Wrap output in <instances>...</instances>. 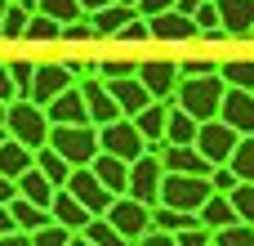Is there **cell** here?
<instances>
[{"mask_svg":"<svg viewBox=\"0 0 254 246\" xmlns=\"http://www.w3.org/2000/svg\"><path fill=\"white\" fill-rule=\"evenodd\" d=\"M112 4H116V0H80L85 13H103V9H112Z\"/></svg>","mask_w":254,"mask_h":246,"instance_id":"obj_52","label":"cell"},{"mask_svg":"<svg viewBox=\"0 0 254 246\" xmlns=\"http://www.w3.org/2000/svg\"><path fill=\"white\" fill-rule=\"evenodd\" d=\"M196 224H201V229H210V233H223V229H232V224H241V220H237V206H232V197L214 193V197L201 206Z\"/></svg>","mask_w":254,"mask_h":246,"instance_id":"obj_22","label":"cell"},{"mask_svg":"<svg viewBox=\"0 0 254 246\" xmlns=\"http://www.w3.org/2000/svg\"><path fill=\"white\" fill-rule=\"evenodd\" d=\"M80 94H85V103H89V121H94L98 130H107V125L125 121V117H121V103L112 99V90H107V81H103V76L80 81Z\"/></svg>","mask_w":254,"mask_h":246,"instance_id":"obj_12","label":"cell"},{"mask_svg":"<svg viewBox=\"0 0 254 246\" xmlns=\"http://www.w3.org/2000/svg\"><path fill=\"white\" fill-rule=\"evenodd\" d=\"M49 215H54V224H58V229H67V233H85V229L94 224V215H89V211H85L67 188H58V197H54Z\"/></svg>","mask_w":254,"mask_h":246,"instance_id":"obj_16","label":"cell"},{"mask_svg":"<svg viewBox=\"0 0 254 246\" xmlns=\"http://www.w3.org/2000/svg\"><path fill=\"white\" fill-rule=\"evenodd\" d=\"M94 175H98V184L112 193V197H129V161H121V157H112V152H98V161L89 166Z\"/></svg>","mask_w":254,"mask_h":246,"instance_id":"obj_14","label":"cell"},{"mask_svg":"<svg viewBox=\"0 0 254 246\" xmlns=\"http://www.w3.org/2000/svg\"><path fill=\"white\" fill-rule=\"evenodd\" d=\"M63 40H98V31H94V22L89 18H80V22H71V27H63Z\"/></svg>","mask_w":254,"mask_h":246,"instance_id":"obj_43","label":"cell"},{"mask_svg":"<svg viewBox=\"0 0 254 246\" xmlns=\"http://www.w3.org/2000/svg\"><path fill=\"white\" fill-rule=\"evenodd\" d=\"M219 67H223V63H210V58H183V63H179L183 76H214Z\"/></svg>","mask_w":254,"mask_h":246,"instance_id":"obj_42","label":"cell"},{"mask_svg":"<svg viewBox=\"0 0 254 246\" xmlns=\"http://www.w3.org/2000/svg\"><path fill=\"white\" fill-rule=\"evenodd\" d=\"M4 139H9V134H4V130H0V143H4Z\"/></svg>","mask_w":254,"mask_h":246,"instance_id":"obj_58","label":"cell"},{"mask_svg":"<svg viewBox=\"0 0 254 246\" xmlns=\"http://www.w3.org/2000/svg\"><path fill=\"white\" fill-rule=\"evenodd\" d=\"M134 18H138V13H134V9H125V4H112V9H103V13H89L94 31H98V36H112V40H116Z\"/></svg>","mask_w":254,"mask_h":246,"instance_id":"obj_27","label":"cell"},{"mask_svg":"<svg viewBox=\"0 0 254 246\" xmlns=\"http://www.w3.org/2000/svg\"><path fill=\"white\" fill-rule=\"evenodd\" d=\"M219 121H228L241 139H250L254 134V94L246 90H228V99H223V117Z\"/></svg>","mask_w":254,"mask_h":246,"instance_id":"obj_17","label":"cell"},{"mask_svg":"<svg viewBox=\"0 0 254 246\" xmlns=\"http://www.w3.org/2000/svg\"><path fill=\"white\" fill-rule=\"evenodd\" d=\"M152 229H156V233H170V238H179V233L196 229V215H183V211L156 206V211H152Z\"/></svg>","mask_w":254,"mask_h":246,"instance_id":"obj_30","label":"cell"},{"mask_svg":"<svg viewBox=\"0 0 254 246\" xmlns=\"http://www.w3.org/2000/svg\"><path fill=\"white\" fill-rule=\"evenodd\" d=\"M219 76H223L228 90H246V94H254V58H228V63L219 67Z\"/></svg>","mask_w":254,"mask_h":246,"instance_id":"obj_28","label":"cell"},{"mask_svg":"<svg viewBox=\"0 0 254 246\" xmlns=\"http://www.w3.org/2000/svg\"><path fill=\"white\" fill-rule=\"evenodd\" d=\"M71 238H76V233H67V229L49 224V229H40V233L31 238V246H71Z\"/></svg>","mask_w":254,"mask_h":246,"instance_id":"obj_41","label":"cell"},{"mask_svg":"<svg viewBox=\"0 0 254 246\" xmlns=\"http://www.w3.org/2000/svg\"><path fill=\"white\" fill-rule=\"evenodd\" d=\"M232 170H237L241 184H254V134L241 139V148H237V157H232Z\"/></svg>","mask_w":254,"mask_h":246,"instance_id":"obj_36","label":"cell"},{"mask_svg":"<svg viewBox=\"0 0 254 246\" xmlns=\"http://www.w3.org/2000/svg\"><path fill=\"white\" fill-rule=\"evenodd\" d=\"M85 238H89L94 246H134V242H125V238H121V233H116L107 220H94V224L85 229Z\"/></svg>","mask_w":254,"mask_h":246,"instance_id":"obj_37","label":"cell"},{"mask_svg":"<svg viewBox=\"0 0 254 246\" xmlns=\"http://www.w3.org/2000/svg\"><path fill=\"white\" fill-rule=\"evenodd\" d=\"M134 246H179V238H170V233H156V229H152L143 242H134Z\"/></svg>","mask_w":254,"mask_h":246,"instance_id":"obj_49","label":"cell"},{"mask_svg":"<svg viewBox=\"0 0 254 246\" xmlns=\"http://www.w3.org/2000/svg\"><path fill=\"white\" fill-rule=\"evenodd\" d=\"M27 170H36V152H31L27 143H18V139H4V143H0V175H9V179L18 184Z\"/></svg>","mask_w":254,"mask_h":246,"instance_id":"obj_23","label":"cell"},{"mask_svg":"<svg viewBox=\"0 0 254 246\" xmlns=\"http://www.w3.org/2000/svg\"><path fill=\"white\" fill-rule=\"evenodd\" d=\"M40 13H49V18H54V22H63V27H71V22L89 18V13L80 9V0H40Z\"/></svg>","mask_w":254,"mask_h":246,"instance_id":"obj_31","label":"cell"},{"mask_svg":"<svg viewBox=\"0 0 254 246\" xmlns=\"http://www.w3.org/2000/svg\"><path fill=\"white\" fill-rule=\"evenodd\" d=\"M219 13H223V31L232 40L241 36H254V0H214Z\"/></svg>","mask_w":254,"mask_h":246,"instance_id":"obj_20","label":"cell"},{"mask_svg":"<svg viewBox=\"0 0 254 246\" xmlns=\"http://www.w3.org/2000/svg\"><path fill=\"white\" fill-rule=\"evenodd\" d=\"M161 161H165V175H201V179H210V161L196 152V148H161Z\"/></svg>","mask_w":254,"mask_h":246,"instance_id":"obj_19","label":"cell"},{"mask_svg":"<svg viewBox=\"0 0 254 246\" xmlns=\"http://www.w3.org/2000/svg\"><path fill=\"white\" fill-rule=\"evenodd\" d=\"M98 139H103V152H112V157H121V161H143L147 152H152V143L138 134V125L134 121H116V125H107V130H98Z\"/></svg>","mask_w":254,"mask_h":246,"instance_id":"obj_8","label":"cell"},{"mask_svg":"<svg viewBox=\"0 0 254 246\" xmlns=\"http://www.w3.org/2000/svg\"><path fill=\"white\" fill-rule=\"evenodd\" d=\"M80 81H76V72L67 67V63H40L36 67V85H31V103H40V108H49L54 99H63L67 90H76Z\"/></svg>","mask_w":254,"mask_h":246,"instance_id":"obj_9","label":"cell"},{"mask_svg":"<svg viewBox=\"0 0 254 246\" xmlns=\"http://www.w3.org/2000/svg\"><path fill=\"white\" fill-rule=\"evenodd\" d=\"M161 188H165V161H161V152H147V157L134 161V170H129V197H134L138 206L156 211V206H161Z\"/></svg>","mask_w":254,"mask_h":246,"instance_id":"obj_5","label":"cell"},{"mask_svg":"<svg viewBox=\"0 0 254 246\" xmlns=\"http://www.w3.org/2000/svg\"><path fill=\"white\" fill-rule=\"evenodd\" d=\"M4 134L18 139V143H27L31 152H40V148H49L54 121H49V112H45L40 103H31V99H13V103H9V125H4Z\"/></svg>","mask_w":254,"mask_h":246,"instance_id":"obj_3","label":"cell"},{"mask_svg":"<svg viewBox=\"0 0 254 246\" xmlns=\"http://www.w3.org/2000/svg\"><path fill=\"white\" fill-rule=\"evenodd\" d=\"M107 224H112L125 242H143V238L152 233V211L138 206L134 197H116V206L107 211Z\"/></svg>","mask_w":254,"mask_h":246,"instance_id":"obj_10","label":"cell"},{"mask_svg":"<svg viewBox=\"0 0 254 246\" xmlns=\"http://www.w3.org/2000/svg\"><path fill=\"white\" fill-rule=\"evenodd\" d=\"M214 197V184L201 179V175H165V188H161V206L170 211H183V215H201V206Z\"/></svg>","mask_w":254,"mask_h":246,"instance_id":"obj_4","label":"cell"},{"mask_svg":"<svg viewBox=\"0 0 254 246\" xmlns=\"http://www.w3.org/2000/svg\"><path fill=\"white\" fill-rule=\"evenodd\" d=\"M98 76L112 85V81H129L138 76V63H125V58H98Z\"/></svg>","mask_w":254,"mask_h":246,"instance_id":"obj_35","label":"cell"},{"mask_svg":"<svg viewBox=\"0 0 254 246\" xmlns=\"http://www.w3.org/2000/svg\"><path fill=\"white\" fill-rule=\"evenodd\" d=\"M4 13H9V0H0V31H4Z\"/></svg>","mask_w":254,"mask_h":246,"instance_id":"obj_57","label":"cell"},{"mask_svg":"<svg viewBox=\"0 0 254 246\" xmlns=\"http://www.w3.org/2000/svg\"><path fill=\"white\" fill-rule=\"evenodd\" d=\"M0 246H31L27 233H9V238H0Z\"/></svg>","mask_w":254,"mask_h":246,"instance_id":"obj_53","label":"cell"},{"mask_svg":"<svg viewBox=\"0 0 254 246\" xmlns=\"http://www.w3.org/2000/svg\"><path fill=\"white\" fill-rule=\"evenodd\" d=\"M170 112H174V103H152L143 117H134V125H138V134L152 143V152H161L165 148V130H170Z\"/></svg>","mask_w":254,"mask_h":246,"instance_id":"obj_21","label":"cell"},{"mask_svg":"<svg viewBox=\"0 0 254 246\" xmlns=\"http://www.w3.org/2000/svg\"><path fill=\"white\" fill-rule=\"evenodd\" d=\"M237 148H241V134L228 125V121H205L201 125V139H196V152L210 161V166H232V157H237Z\"/></svg>","mask_w":254,"mask_h":246,"instance_id":"obj_6","label":"cell"},{"mask_svg":"<svg viewBox=\"0 0 254 246\" xmlns=\"http://www.w3.org/2000/svg\"><path fill=\"white\" fill-rule=\"evenodd\" d=\"M214 246H254V229L250 224H232V229L214 233Z\"/></svg>","mask_w":254,"mask_h":246,"instance_id":"obj_39","label":"cell"},{"mask_svg":"<svg viewBox=\"0 0 254 246\" xmlns=\"http://www.w3.org/2000/svg\"><path fill=\"white\" fill-rule=\"evenodd\" d=\"M116 4H125V9H134V13H138V4H143V0H116Z\"/></svg>","mask_w":254,"mask_h":246,"instance_id":"obj_56","label":"cell"},{"mask_svg":"<svg viewBox=\"0 0 254 246\" xmlns=\"http://www.w3.org/2000/svg\"><path fill=\"white\" fill-rule=\"evenodd\" d=\"M9 125V103H0V130Z\"/></svg>","mask_w":254,"mask_h":246,"instance_id":"obj_54","label":"cell"},{"mask_svg":"<svg viewBox=\"0 0 254 246\" xmlns=\"http://www.w3.org/2000/svg\"><path fill=\"white\" fill-rule=\"evenodd\" d=\"M138 81L147 85V94H152L156 103H174V94H179V85H183V72H179V63H170V58H143V63H138Z\"/></svg>","mask_w":254,"mask_h":246,"instance_id":"obj_7","label":"cell"},{"mask_svg":"<svg viewBox=\"0 0 254 246\" xmlns=\"http://www.w3.org/2000/svg\"><path fill=\"white\" fill-rule=\"evenodd\" d=\"M179 246H214V233L210 229H188V233H179Z\"/></svg>","mask_w":254,"mask_h":246,"instance_id":"obj_45","label":"cell"},{"mask_svg":"<svg viewBox=\"0 0 254 246\" xmlns=\"http://www.w3.org/2000/svg\"><path fill=\"white\" fill-rule=\"evenodd\" d=\"M116 40H125V45H134V40H152V27H147V18H134Z\"/></svg>","mask_w":254,"mask_h":246,"instance_id":"obj_44","label":"cell"},{"mask_svg":"<svg viewBox=\"0 0 254 246\" xmlns=\"http://www.w3.org/2000/svg\"><path fill=\"white\" fill-rule=\"evenodd\" d=\"M13 202H18V184L9 175H0V206H13Z\"/></svg>","mask_w":254,"mask_h":246,"instance_id":"obj_48","label":"cell"},{"mask_svg":"<svg viewBox=\"0 0 254 246\" xmlns=\"http://www.w3.org/2000/svg\"><path fill=\"white\" fill-rule=\"evenodd\" d=\"M45 112H49V121H54V125H94V121H89V103H85L80 85H76V90H67L63 99H54Z\"/></svg>","mask_w":254,"mask_h":246,"instance_id":"obj_15","label":"cell"},{"mask_svg":"<svg viewBox=\"0 0 254 246\" xmlns=\"http://www.w3.org/2000/svg\"><path fill=\"white\" fill-rule=\"evenodd\" d=\"M27 40H45V45H54V40H63V22H54L49 13H36L31 27H27Z\"/></svg>","mask_w":254,"mask_h":246,"instance_id":"obj_34","label":"cell"},{"mask_svg":"<svg viewBox=\"0 0 254 246\" xmlns=\"http://www.w3.org/2000/svg\"><path fill=\"white\" fill-rule=\"evenodd\" d=\"M201 4H205V0H179V13H183V18H196Z\"/></svg>","mask_w":254,"mask_h":246,"instance_id":"obj_50","label":"cell"},{"mask_svg":"<svg viewBox=\"0 0 254 246\" xmlns=\"http://www.w3.org/2000/svg\"><path fill=\"white\" fill-rule=\"evenodd\" d=\"M170 9H179V0H143V4H138V18H161V13H170Z\"/></svg>","mask_w":254,"mask_h":246,"instance_id":"obj_46","label":"cell"},{"mask_svg":"<svg viewBox=\"0 0 254 246\" xmlns=\"http://www.w3.org/2000/svg\"><path fill=\"white\" fill-rule=\"evenodd\" d=\"M67 193H71V197H76V202H80V206H85L94 220H107V211L116 206V197H112V193L98 184V175H94V170H71Z\"/></svg>","mask_w":254,"mask_h":246,"instance_id":"obj_11","label":"cell"},{"mask_svg":"<svg viewBox=\"0 0 254 246\" xmlns=\"http://www.w3.org/2000/svg\"><path fill=\"white\" fill-rule=\"evenodd\" d=\"M49 148L71 166V170H89L103 152V139H98V125H54L49 134Z\"/></svg>","mask_w":254,"mask_h":246,"instance_id":"obj_2","label":"cell"},{"mask_svg":"<svg viewBox=\"0 0 254 246\" xmlns=\"http://www.w3.org/2000/svg\"><path fill=\"white\" fill-rule=\"evenodd\" d=\"M107 90H112V99L121 103V117H125V121H134V117H143V112H147V108L156 103V99L147 94V85H143L138 76H129V81H112Z\"/></svg>","mask_w":254,"mask_h":246,"instance_id":"obj_13","label":"cell"},{"mask_svg":"<svg viewBox=\"0 0 254 246\" xmlns=\"http://www.w3.org/2000/svg\"><path fill=\"white\" fill-rule=\"evenodd\" d=\"M13 99H18V85L9 76V63H0V103H13Z\"/></svg>","mask_w":254,"mask_h":246,"instance_id":"obj_47","label":"cell"},{"mask_svg":"<svg viewBox=\"0 0 254 246\" xmlns=\"http://www.w3.org/2000/svg\"><path fill=\"white\" fill-rule=\"evenodd\" d=\"M147 27H152V40H196L201 36L196 18H183L179 9L161 13V18H147Z\"/></svg>","mask_w":254,"mask_h":246,"instance_id":"obj_18","label":"cell"},{"mask_svg":"<svg viewBox=\"0 0 254 246\" xmlns=\"http://www.w3.org/2000/svg\"><path fill=\"white\" fill-rule=\"evenodd\" d=\"M9 233H18V229H13V215H9V206H0V238H9Z\"/></svg>","mask_w":254,"mask_h":246,"instance_id":"obj_51","label":"cell"},{"mask_svg":"<svg viewBox=\"0 0 254 246\" xmlns=\"http://www.w3.org/2000/svg\"><path fill=\"white\" fill-rule=\"evenodd\" d=\"M18 197H22V202H31V206H40V211H49V206H54V197H58V188H54L40 170H27V175L18 179Z\"/></svg>","mask_w":254,"mask_h":246,"instance_id":"obj_25","label":"cell"},{"mask_svg":"<svg viewBox=\"0 0 254 246\" xmlns=\"http://www.w3.org/2000/svg\"><path fill=\"white\" fill-rule=\"evenodd\" d=\"M9 215H13V229H18V233H27V238H36L40 229H49V224H54V215H49V211H40V206L22 202V197L9 206Z\"/></svg>","mask_w":254,"mask_h":246,"instance_id":"obj_26","label":"cell"},{"mask_svg":"<svg viewBox=\"0 0 254 246\" xmlns=\"http://www.w3.org/2000/svg\"><path fill=\"white\" fill-rule=\"evenodd\" d=\"M232 206H237V220L254 229V184H241V188L232 193Z\"/></svg>","mask_w":254,"mask_h":246,"instance_id":"obj_38","label":"cell"},{"mask_svg":"<svg viewBox=\"0 0 254 246\" xmlns=\"http://www.w3.org/2000/svg\"><path fill=\"white\" fill-rule=\"evenodd\" d=\"M210 184H214V193H223V197H232V193L241 188V179H237L232 166H214V170H210Z\"/></svg>","mask_w":254,"mask_h":246,"instance_id":"obj_40","label":"cell"},{"mask_svg":"<svg viewBox=\"0 0 254 246\" xmlns=\"http://www.w3.org/2000/svg\"><path fill=\"white\" fill-rule=\"evenodd\" d=\"M36 170H40L54 188H67V184H71V166H67L54 148H40V152H36Z\"/></svg>","mask_w":254,"mask_h":246,"instance_id":"obj_29","label":"cell"},{"mask_svg":"<svg viewBox=\"0 0 254 246\" xmlns=\"http://www.w3.org/2000/svg\"><path fill=\"white\" fill-rule=\"evenodd\" d=\"M9 4H22V0H9Z\"/></svg>","mask_w":254,"mask_h":246,"instance_id":"obj_59","label":"cell"},{"mask_svg":"<svg viewBox=\"0 0 254 246\" xmlns=\"http://www.w3.org/2000/svg\"><path fill=\"white\" fill-rule=\"evenodd\" d=\"M71 246H94V242H89L85 233H76V238H71Z\"/></svg>","mask_w":254,"mask_h":246,"instance_id":"obj_55","label":"cell"},{"mask_svg":"<svg viewBox=\"0 0 254 246\" xmlns=\"http://www.w3.org/2000/svg\"><path fill=\"white\" fill-rule=\"evenodd\" d=\"M9 63V76L18 85V99H31V85H36V67L40 63H27V58H4Z\"/></svg>","mask_w":254,"mask_h":246,"instance_id":"obj_33","label":"cell"},{"mask_svg":"<svg viewBox=\"0 0 254 246\" xmlns=\"http://www.w3.org/2000/svg\"><path fill=\"white\" fill-rule=\"evenodd\" d=\"M223 99H228V85L223 76H183L179 94H174V108H183L188 117H196L201 125L205 121H219L223 117Z\"/></svg>","mask_w":254,"mask_h":246,"instance_id":"obj_1","label":"cell"},{"mask_svg":"<svg viewBox=\"0 0 254 246\" xmlns=\"http://www.w3.org/2000/svg\"><path fill=\"white\" fill-rule=\"evenodd\" d=\"M196 139H201V121L188 117L183 108H174L170 112V130H165V143L170 148H196Z\"/></svg>","mask_w":254,"mask_h":246,"instance_id":"obj_24","label":"cell"},{"mask_svg":"<svg viewBox=\"0 0 254 246\" xmlns=\"http://www.w3.org/2000/svg\"><path fill=\"white\" fill-rule=\"evenodd\" d=\"M31 18H36V13H27L22 4H9V13H4V31H0V40H27V27H31Z\"/></svg>","mask_w":254,"mask_h":246,"instance_id":"obj_32","label":"cell"}]
</instances>
